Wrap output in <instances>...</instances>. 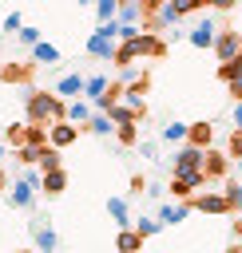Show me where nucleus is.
I'll return each mask as SVG.
<instances>
[{
  "label": "nucleus",
  "mask_w": 242,
  "mask_h": 253,
  "mask_svg": "<svg viewBox=\"0 0 242 253\" xmlns=\"http://www.w3.org/2000/svg\"><path fill=\"white\" fill-rule=\"evenodd\" d=\"M75 4H95V0H75Z\"/></svg>",
  "instance_id": "4c0bfd02"
},
{
  "label": "nucleus",
  "mask_w": 242,
  "mask_h": 253,
  "mask_svg": "<svg viewBox=\"0 0 242 253\" xmlns=\"http://www.w3.org/2000/svg\"><path fill=\"white\" fill-rule=\"evenodd\" d=\"M238 0H210V8H218V12H230Z\"/></svg>",
  "instance_id": "f704fd0d"
},
{
  "label": "nucleus",
  "mask_w": 242,
  "mask_h": 253,
  "mask_svg": "<svg viewBox=\"0 0 242 253\" xmlns=\"http://www.w3.org/2000/svg\"><path fill=\"white\" fill-rule=\"evenodd\" d=\"M186 213H190V198H186V202H171V206L163 202V206H159V225H179Z\"/></svg>",
  "instance_id": "9d476101"
},
{
  "label": "nucleus",
  "mask_w": 242,
  "mask_h": 253,
  "mask_svg": "<svg viewBox=\"0 0 242 253\" xmlns=\"http://www.w3.org/2000/svg\"><path fill=\"white\" fill-rule=\"evenodd\" d=\"M107 213L119 221V229H131V210H127L123 198H107Z\"/></svg>",
  "instance_id": "f3484780"
},
{
  "label": "nucleus",
  "mask_w": 242,
  "mask_h": 253,
  "mask_svg": "<svg viewBox=\"0 0 242 253\" xmlns=\"http://www.w3.org/2000/svg\"><path fill=\"white\" fill-rule=\"evenodd\" d=\"M230 253H242V249H230Z\"/></svg>",
  "instance_id": "ea45409f"
},
{
  "label": "nucleus",
  "mask_w": 242,
  "mask_h": 253,
  "mask_svg": "<svg viewBox=\"0 0 242 253\" xmlns=\"http://www.w3.org/2000/svg\"><path fill=\"white\" fill-rule=\"evenodd\" d=\"M36 166H40V174L44 170H60V150L56 146H40L36 150Z\"/></svg>",
  "instance_id": "4be33fe9"
},
{
  "label": "nucleus",
  "mask_w": 242,
  "mask_h": 253,
  "mask_svg": "<svg viewBox=\"0 0 242 253\" xmlns=\"http://www.w3.org/2000/svg\"><path fill=\"white\" fill-rule=\"evenodd\" d=\"M40 190L52 194V198L63 194V190H67V170H63V166H60V170H44V174H40Z\"/></svg>",
  "instance_id": "1a4fd4ad"
},
{
  "label": "nucleus",
  "mask_w": 242,
  "mask_h": 253,
  "mask_svg": "<svg viewBox=\"0 0 242 253\" xmlns=\"http://www.w3.org/2000/svg\"><path fill=\"white\" fill-rule=\"evenodd\" d=\"M32 233H36V249L40 253H56V229L48 225V217H36L32 221Z\"/></svg>",
  "instance_id": "6e6552de"
},
{
  "label": "nucleus",
  "mask_w": 242,
  "mask_h": 253,
  "mask_svg": "<svg viewBox=\"0 0 242 253\" xmlns=\"http://www.w3.org/2000/svg\"><path fill=\"white\" fill-rule=\"evenodd\" d=\"M63 99L60 95H44V91H32L28 99H24V111H28V123H40V126H48V123H60L63 119Z\"/></svg>",
  "instance_id": "f03ea898"
},
{
  "label": "nucleus",
  "mask_w": 242,
  "mask_h": 253,
  "mask_svg": "<svg viewBox=\"0 0 242 253\" xmlns=\"http://www.w3.org/2000/svg\"><path fill=\"white\" fill-rule=\"evenodd\" d=\"M214 36H218V24H214V20H206V16L186 32V40H190L194 47H210V43H214Z\"/></svg>",
  "instance_id": "0eeeda50"
},
{
  "label": "nucleus",
  "mask_w": 242,
  "mask_h": 253,
  "mask_svg": "<svg viewBox=\"0 0 242 253\" xmlns=\"http://www.w3.org/2000/svg\"><path fill=\"white\" fill-rule=\"evenodd\" d=\"M107 115H111V123H115V126H131V123H139V119H135V111H131V107H123V103H115Z\"/></svg>",
  "instance_id": "b1692460"
},
{
  "label": "nucleus",
  "mask_w": 242,
  "mask_h": 253,
  "mask_svg": "<svg viewBox=\"0 0 242 253\" xmlns=\"http://www.w3.org/2000/svg\"><path fill=\"white\" fill-rule=\"evenodd\" d=\"M159 138H163V142H186V123H167V126L159 130Z\"/></svg>",
  "instance_id": "393cba45"
},
{
  "label": "nucleus",
  "mask_w": 242,
  "mask_h": 253,
  "mask_svg": "<svg viewBox=\"0 0 242 253\" xmlns=\"http://www.w3.org/2000/svg\"><path fill=\"white\" fill-rule=\"evenodd\" d=\"M0 75H4V79H12V83H20V79H28V67H4Z\"/></svg>",
  "instance_id": "2f4dec72"
},
{
  "label": "nucleus",
  "mask_w": 242,
  "mask_h": 253,
  "mask_svg": "<svg viewBox=\"0 0 242 253\" xmlns=\"http://www.w3.org/2000/svg\"><path fill=\"white\" fill-rule=\"evenodd\" d=\"M115 134H119L123 146H135V142H139V126H135V123H131V126H115Z\"/></svg>",
  "instance_id": "cd10ccee"
},
{
  "label": "nucleus",
  "mask_w": 242,
  "mask_h": 253,
  "mask_svg": "<svg viewBox=\"0 0 242 253\" xmlns=\"http://www.w3.org/2000/svg\"><path fill=\"white\" fill-rule=\"evenodd\" d=\"M190 210H198V213H230V202H226V194H198V198H190Z\"/></svg>",
  "instance_id": "423d86ee"
},
{
  "label": "nucleus",
  "mask_w": 242,
  "mask_h": 253,
  "mask_svg": "<svg viewBox=\"0 0 242 253\" xmlns=\"http://www.w3.org/2000/svg\"><path fill=\"white\" fill-rule=\"evenodd\" d=\"M206 4H210V0H175V8H179L182 16H190V12H202Z\"/></svg>",
  "instance_id": "c85d7f7f"
},
{
  "label": "nucleus",
  "mask_w": 242,
  "mask_h": 253,
  "mask_svg": "<svg viewBox=\"0 0 242 253\" xmlns=\"http://www.w3.org/2000/svg\"><path fill=\"white\" fill-rule=\"evenodd\" d=\"M210 47H214L218 63H230V59H238V55H242V32H230V28L222 32V28H218V36H214V43H210Z\"/></svg>",
  "instance_id": "7ed1b4c3"
},
{
  "label": "nucleus",
  "mask_w": 242,
  "mask_h": 253,
  "mask_svg": "<svg viewBox=\"0 0 242 253\" xmlns=\"http://www.w3.org/2000/svg\"><path fill=\"white\" fill-rule=\"evenodd\" d=\"M226 150H230V158L242 166V130H234V134H230V146H226Z\"/></svg>",
  "instance_id": "7c9ffc66"
},
{
  "label": "nucleus",
  "mask_w": 242,
  "mask_h": 253,
  "mask_svg": "<svg viewBox=\"0 0 242 253\" xmlns=\"http://www.w3.org/2000/svg\"><path fill=\"white\" fill-rule=\"evenodd\" d=\"M20 43H28V47L40 43V32H36V28H20Z\"/></svg>",
  "instance_id": "473e14b6"
},
{
  "label": "nucleus",
  "mask_w": 242,
  "mask_h": 253,
  "mask_svg": "<svg viewBox=\"0 0 242 253\" xmlns=\"http://www.w3.org/2000/svg\"><path fill=\"white\" fill-rule=\"evenodd\" d=\"M87 130H91V134H115V123H111L107 111H95V115L87 119Z\"/></svg>",
  "instance_id": "412c9836"
},
{
  "label": "nucleus",
  "mask_w": 242,
  "mask_h": 253,
  "mask_svg": "<svg viewBox=\"0 0 242 253\" xmlns=\"http://www.w3.org/2000/svg\"><path fill=\"white\" fill-rule=\"evenodd\" d=\"M171 162H175V182H179L186 194H194V190L206 182V174H202V150H198V146H190V142H186Z\"/></svg>",
  "instance_id": "f257e3e1"
},
{
  "label": "nucleus",
  "mask_w": 242,
  "mask_h": 253,
  "mask_svg": "<svg viewBox=\"0 0 242 253\" xmlns=\"http://www.w3.org/2000/svg\"><path fill=\"white\" fill-rule=\"evenodd\" d=\"M4 32H20V16H16V12H8V20H4Z\"/></svg>",
  "instance_id": "72a5a7b5"
},
{
  "label": "nucleus",
  "mask_w": 242,
  "mask_h": 253,
  "mask_svg": "<svg viewBox=\"0 0 242 253\" xmlns=\"http://www.w3.org/2000/svg\"><path fill=\"white\" fill-rule=\"evenodd\" d=\"M111 87V79L107 75H91V79H83V95L95 103V99H103V91Z\"/></svg>",
  "instance_id": "6ab92c4d"
},
{
  "label": "nucleus",
  "mask_w": 242,
  "mask_h": 253,
  "mask_svg": "<svg viewBox=\"0 0 242 253\" xmlns=\"http://www.w3.org/2000/svg\"><path fill=\"white\" fill-rule=\"evenodd\" d=\"M115 20H119V24H135V28H139V24H143V4H139V0L119 4V16H115Z\"/></svg>",
  "instance_id": "dca6fc26"
},
{
  "label": "nucleus",
  "mask_w": 242,
  "mask_h": 253,
  "mask_svg": "<svg viewBox=\"0 0 242 253\" xmlns=\"http://www.w3.org/2000/svg\"><path fill=\"white\" fill-rule=\"evenodd\" d=\"M143 186H147V178H143V174H135V178H131V194H139Z\"/></svg>",
  "instance_id": "c9c22d12"
},
{
  "label": "nucleus",
  "mask_w": 242,
  "mask_h": 253,
  "mask_svg": "<svg viewBox=\"0 0 242 253\" xmlns=\"http://www.w3.org/2000/svg\"><path fill=\"white\" fill-rule=\"evenodd\" d=\"M218 79L226 83L230 99H234V103H242V55H238V59H230V63H218Z\"/></svg>",
  "instance_id": "20e7f679"
},
{
  "label": "nucleus",
  "mask_w": 242,
  "mask_h": 253,
  "mask_svg": "<svg viewBox=\"0 0 242 253\" xmlns=\"http://www.w3.org/2000/svg\"><path fill=\"white\" fill-rule=\"evenodd\" d=\"M75 134H79V126H71L67 119H60V123H48V146H56V150L71 146V142H75Z\"/></svg>",
  "instance_id": "39448f33"
},
{
  "label": "nucleus",
  "mask_w": 242,
  "mask_h": 253,
  "mask_svg": "<svg viewBox=\"0 0 242 253\" xmlns=\"http://www.w3.org/2000/svg\"><path fill=\"white\" fill-rule=\"evenodd\" d=\"M32 202H36V186H28V182L20 178V182L12 186V194H8V206H16V210H28Z\"/></svg>",
  "instance_id": "ddd939ff"
},
{
  "label": "nucleus",
  "mask_w": 242,
  "mask_h": 253,
  "mask_svg": "<svg viewBox=\"0 0 242 253\" xmlns=\"http://www.w3.org/2000/svg\"><path fill=\"white\" fill-rule=\"evenodd\" d=\"M32 59H36V63H60V51L40 40V43H32Z\"/></svg>",
  "instance_id": "5701e85b"
},
{
  "label": "nucleus",
  "mask_w": 242,
  "mask_h": 253,
  "mask_svg": "<svg viewBox=\"0 0 242 253\" xmlns=\"http://www.w3.org/2000/svg\"><path fill=\"white\" fill-rule=\"evenodd\" d=\"M131 229H135L139 237H155L163 225H159V217H135V221H131Z\"/></svg>",
  "instance_id": "a878e982"
},
{
  "label": "nucleus",
  "mask_w": 242,
  "mask_h": 253,
  "mask_svg": "<svg viewBox=\"0 0 242 253\" xmlns=\"http://www.w3.org/2000/svg\"><path fill=\"white\" fill-rule=\"evenodd\" d=\"M95 16H99V24L115 20L119 16V0H95Z\"/></svg>",
  "instance_id": "bb28decb"
},
{
  "label": "nucleus",
  "mask_w": 242,
  "mask_h": 253,
  "mask_svg": "<svg viewBox=\"0 0 242 253\" xmlns=\"http://www.w3.org/2000/svg\"><path fill=\"white\" fill-rule=\"evenodd\" d=\"M222 194H226V202H230V206H234V210L242 213V186H238V182H230V186H226Z\"/></svg>",
  "instance_id": "c756f323"
},
{
  "label": "nucleus",
  "mask_w": 242,
  "mask_h": 253,
  "mask_svg": "<svg viewBox=\"0 0 242 253\" xmlns=\"http://www.w3.org/2000/svg\"><path fill=\"white\" fill-rule=\"evenodd\" d=\"M202 174L206 178H222L226 174V154H218V150H202Z\"/></svg>",
  "instance_id": "f8f14e48"
},
{
  "label": "nucleus",
  "mask_w": 242,
  "mask_h": 253,
  "mask_svg": "<svg viewBox=\"0 0 242 253\" xmlns=\"http://www.w3.org/2000/svg\"><path fill=\"white\" fill-rule=\"evenodd\" d=\"M63 119H67V123H87V119H91V107H87L83 99H71V103L63 107Z\"/></svg>",
  "instance_id": "aec40b11"
},
{
  "label": "nucleus",
  "mask_w": 242,
  "mask_h": 253,
  "mask_svg": "<svg viewBox=\"0 0 242 253\" xmlns=\"http://www.w3.org/2000/svg\"><path fill=\"white\" fill-rule=\"evenodd\" d=\"M0 190H4V170H0Z\"/></svg>",
  "instance_id": "58836bf2"
},
{
  "label": "nucleus",
  "mask_w": 242,
  "mask_h": 253,
  "mask_svg": "<svg viewBox=\"0 0 242 253\" xmlns=\"http://www.w3.org/2000/svg\"><path fill=\"white\" fill-rule=\"evenodd\" d=\"M119 4H127V0H119Z\"/></svg>",
  "instance_id": "a19ab883"
},
{
  "label": "nucleus",
  "mask_w": 242,
  "mask_h": 253,
  "mask_svg": "<svg viewBox=\"0 0 242 253\" xmlns=\"http://www.w3.org/2000/svg\"><path fill=\"white\" fill-rule=\"evenodd\" d=\"M115 40H107L103 32H95L91 40H87V55H95V59H115Z\"/></svg>",
  "instance_id": "9b49d317"
},
{
  "label": "nucleus",
  "mask_w": 242,
  "mask_h": 253,
  "mask_svg": "<svg viewBox=\"0 0 242 253\" xmlns=\"http://www.w3.org/2000/svg\"><path fill=\"white\" fill-rule=\"evenodd\" d=\"M143 241H147V237H139L135 229H119L115 249H119V253H139V249H143Z\"/></svg>",
  "instance_id": "2eb2a0df"
},
{
  "label": "nucleus",
  "mask_w": 242,
  "mask_h": 253,
  "mask_svg": "<svg viewBox=\"0 0 242 253\" xmlns=\"http://www.w3.org/2000/svg\"><path fill=\"white\" fill-rule=\"evenodd\" d=\"M210 138H214V130H210V123H190V126H186V142H190V146H198V150H206V146H210Z\"/></svg>",
  "instance_id": "4468645a"
},
{
  "label": "nucleus",
  "mask_w": 242,
  "mask_h": 253,
  "mask_svg": "<svg viewBox=\"0 0 242 253\" xmlns=\"http://www.w3.org/2000/svg\"><path fill=\"white\" fill-rule=\"evenodd\" d=\"M56 95H63V99H75V95H83V79H79V75H63V79L56 83Z\"/></svg>",
  "instance_id": "a211bd4d"
},
{
  "label": "nucleus",
  "mask_w": 242,
  "mask_h": 253,
  "mask_svg": "<svg viewBox=\"0 0 242 253\" xmlns=\"http://www.w3.org/2000/svg\"><path fill=\"white\" fill-rule=\"evenodd\" d=\"M234 126L242 130V103H234Z\"/></svg>",
  "instance_id": "e433bc0d"
}]
</instances>
